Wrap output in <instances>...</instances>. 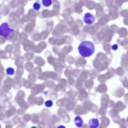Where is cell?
<instances>
[{
  "instance_id": "52a82bcc",
  "label": "cell",
  "mask_w": 128,
  "mask_h": 128,
  "mask_svg": "<svg viewBox=\"0 0 128 128\" xmlns=\"http://www.w3.org/2000/svg\"><path fill=\"white\" fill-rule=\"evenodd\" d=\"M6 74L9 75H13L14 72V70L13 68L12 67H8L6 70Z\"/></svg>"
},
{
  "instance_id": "7a4b0ae2",
  "label": "cell",
  "mask_w": 128,
  "mask_h": 128,
  "mask_svg": "<svg viewBox=\"0 0 128 128\" xmlns=\"http://www.w3.org/2000/svg\"><path fill=\"white\" fill-rule=\"evenodd\" d=\"M14 30L10 27L8 23L4 22L1 25L0 28V36L7 38L11 33L14 32Z\"/></svg>"
},
{
  "instance_id": "8fae6325",
  "label": "cell",
  "mask_w": 128,
  "mask_h": 128,
  "mask_svg": "<svg viewBox=\"0 0 128 128\" xmlns=\"http://www.w3.org/2000/svg\"><path fill=\"white\" fill-rule=\"evenodd\" d=\"M57 128H66L63 125H60L58 126Z\"/></svg>"
},
{
  "instance_id": "8992f818",
  "label": "cell",
  "mask_w": 128,
  "mask_h": 128,
  "mask_svg": "<svg viewBox=\"0 0 128 128\" xmlns=\"http://www.w3.org/2000/svg\"><path fill=\"white\" fill-rule=\"evenodd\" d=\"M43 5L46 7L50 6L52 3V2L50 0H43L42 1Z\"/></svg>"
},
{
  "instance_id": "6da1fadb",
  "label": "cell",
  "mask_w": 128,
  "mask_h": 128,
  "mask_svg": "<svg viewBox=\"0 0 128 128\" xmlns=\"http://www.w3.org/2000/svg\"><path fill=\"white\" fill-rule=\"evenodd\" d=\"M95 50L94 44L89 40L82 42L78 47L80 54L83 57H88L91 56L94 53Z\"/></svg>"
},
{
  "instance_id": "ba28073f",
  "label": "cell",
  "mask_w": 128,
  "mask_h": 128,
  "mask_svg": "<svg viewBox=\"0 0 128 128\" xmlns=\"http://www.w3.org/2000/svg\"><path fill=\"white\" fill-rule=\"evenodd\" d=\"M53 104V102L51 100H47L44 102L45 106L47 108L51 107L52 106Z\"/></svg>"
},
{
  "instance_id": "5b68a950",
  "label": "cell",
  "mask_w": 128,
  "mask_h": 128,
  "mask_svg": "<svg viewBox=\"0 0 128 128\" xmlns=\"http://www.w3.org/2000/svg\"><path fill=\"white\" fill-rule=\"evenodd\" d=\"M74 122L75 125L78 128L82 127L84 124L83 120L80 116H76L75 117Z\"/></svg>"
},
{
  "instance_id": "30bf717a",
  "label": "cell",
  "mask_w": 128,
  "mask_h": 128,
  "mask_svg": "<svg viewBox=\"0 0 128 128\" xmlns=\"http://www.w3.org/2000/svg\"><path fill=\"white\" fill-rule=\"evenodd\" d=\"M118 48V46L117 44H114L112 46V48L114 50H116Z\"/></svg>"
},
{
  "instance_id": "3957f363",
  "label": "cell",
  "mask_w": 128,
  "mask_h": 128,
  "mask_svg": "<svg viewBox=\"0 0 128 128\" xmlns=\"http://www.w3.org/2000/svg\"><path fill=\"white\" fill-rule=\"evenodd\" d=\"M95 16L90 12L86 13L83 18L84 22L88 25H90L93 23L95 21Z\"/></svg>"
},
{
  "instance_id": "277c9868",
  "label": "cell",
  "mask_w": 128,
  "mask_h": 128,
  "mask_svg": "<svg viewBox=\"0 0 128 128\" xmlns=\"http://www.w3.org/2000/svg\"><path fill=\"white\" fill-rule=\"evenodd\" d=\"M99 125V120L96 118H91L88 122V126L89 128H98Z\"/></svg>"
},
{
  "instance_id": "7c38bea8",
  "label": "cell",
  "mask_w": 128,
  "mask_h": 128,
  "mask_svg": "<svg viewBox=\"0 0 128 128\" xmlns=\"http://www.w3.org/2000/svg\"><path fill=\"white\" fill-rule=\"evenodd\" d=\"M31 128H37V127L36 126H32Z\"/></svg>"
},
{
  "instance_id": "9c48e42d",
  "label": "cell",
  "mask_w": 128,
  "mask_h": 128,
  "mask_svg": "<svg viewBox=\"0 0 128 128\" xmlns=\"http://www.w3.org/2000/svg\"><path fill=\"white\" fill-rule=\"evenodd\" d=\"M40 5L38 2H34L33 4L34 9L36 10H40Z\"/></svg>"
},
{
  "instance_id": "4fadbf2b",
  "label": "cell",
  "mask_w": 128,
  "mask_h": 128,
  "mask_svg": "<svg viewBox=\"0 0 128 128\" xmlns=\"http://www.w3.org/2000/svg\"><path fill=\"white\" fill-rule=\"evenodd\" d=\"M126 120L127 122L128 123V116L126 118Z\"/></svg>"
}]
</instances>
